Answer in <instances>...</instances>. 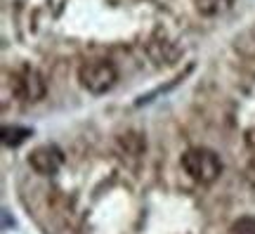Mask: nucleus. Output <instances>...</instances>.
Masks as SVG:
<instances>
[{
  "mask_svg": "<svg viewBox=\"0 0 255 234\" xmlns=\"http://www.w3.org/2000/svg\"><path fill=\"white\" fill-rule=\"evenodd\" d=\"M182 168L194 182L201 185H210L220 178L222 173V161L213 149L206 147H194L182 154Z\"/></svg>",
  "mask_w": 255,
  "mask_h": 234,
  "instance_id": "nucleus-1",
  "label": "nucleus"
},
{
  "mask_svg": "<svg viewBox=\"0 0 255 234\" xmlns=\"http://www.w3.org/2000/svg\"><path fill=\"white\" fill-rule=\"evenodd\" d=\"M78 81L88 92L102 95L114 88V83L119 81V69L109 59H90L78 69Z\"/></svg>",
  "mask_w": 255,
  "mask_h": 234,
  "instance_id": "nucleus-2",
  "label": "nucleus"
},
{
  "mask_svg": "<svg viewBox=\"0 0 255 234\" xmlns=\"http://www.w3.org/2000/svg\"><path fill=\"white\" fill-rule=\"evenodd\" d=\"M12 90L24 102H38L45 95V78L40 76V71L31 69V66H24L21 71L12 76Z\"/></svg>",
  "mask_w": 255,
  "mask_h": 234,
  "instance_id": "nucleus-3",
  "label": "nucleus"
},
{
  "mask_svg": "<svg viewBox=\"0 0 255 234\" xmlns=\"http://www.w3.org/2000/svg\"><path fill=\"white\" fill-rule=\"evenodd\" d=\"M64 163V152L57 144H40L28 156V166L38 175H55Z\"/></svg>",
  "mask_w": 255,
  "mask_h": 234,
  "instance_id": "nucleus-4",
  "label": "nucleus"
},
{
  "mask_svg": "<svg viewBox=\"0 0 255 234\" xmlns=\"http://www.w3.org/2000/svg\"><path fill=\"white\" fill-rule=\"evenodd\" d=\"M26 137H31V130L21 126H5L2 128V144L5 147H19Z\"/></svg>",
  "mask_w": 255,
  "mask_h": 234,
  "instance_id": "nucleus-5",
  "label": "nucleus"
},
{
  "mask_svg": "<svg viewBox=\"0 0 255 234\" xmlns=\"http://www.w3.org/2000/svg\"><path fill=\"white\" fill-rule=\"evenodd\" d=\"M232 234H255V218L251 216L239 218L237 223L232 225Z\"/></svg>",
  "mask_w": 255,
  "mask_h": 234,
  "instance_id": "nucleus-6",
  "label": "nucleus"
},
{
  "mask_svg": "<svg viewBox=\"0 0 255 234\" xmlns=\"http://www.w3.org/2000/svg\"><path fill=\"white\" fill-rule=\"evenodd\" d=\"M232 0H199V9L203 14H215L220 9H225Z\"/></svg>",
  "mask_w": 255,
  "mask_h": 234,
  "instance_id": "nucleus-7",
  "label": "nucleus"
}]
</instances>
